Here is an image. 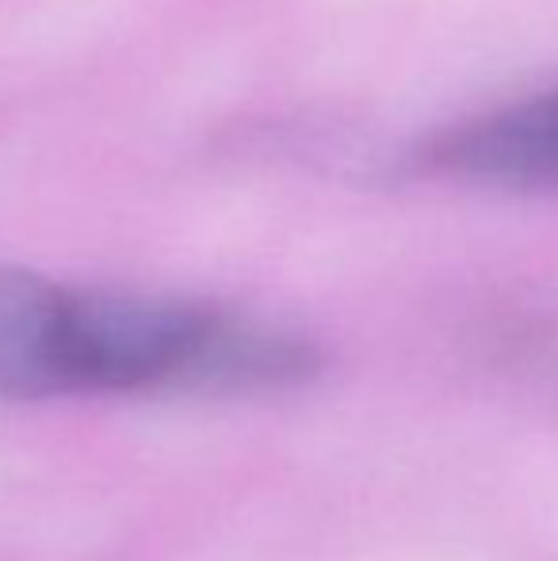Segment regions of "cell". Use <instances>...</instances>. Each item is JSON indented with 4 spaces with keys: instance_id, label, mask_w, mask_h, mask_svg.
<instances>
[{
    "instance_id": "obj_1",
    "label": "cell",
    "mask_w": 558,
    "mask_h": 561,
    "mask_svg": "<svg viewBox=\"0 0 558 561\" xmlns=\"http://www.w3.org/2000/svg\"><path fill=\"white\" fill-rule=\"evenodd\" d=\"M77 295L0 264V398L77 393Z\"/></svg>"
},
{
    "instance_id": "obj_2",
    "label": "cell",
    "mask_w": 558,
    "mask_h": 561,
    "mask_svg": "<svg viewBox=\"0 0 558 561\" xmlns=\"http://www.w3.org/2000/svg\"><path fill=\"white\" fill-rule=\"evenodd\" d=\"M432 161L475 184L558 192V89L459 126Z\"/></svg>"
}]
</instances>
